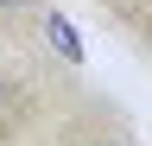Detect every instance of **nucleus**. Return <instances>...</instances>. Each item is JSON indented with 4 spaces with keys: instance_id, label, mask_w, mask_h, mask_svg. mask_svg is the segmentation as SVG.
<instances>
[{
    "instance_id": "1",
    "label": "nucleus",
    "mask_w": 152,
    "mask_h": 146,
    "mask_svg": "<svg viewBox=\"0 0 152 146\" xmlns=\"http://www.w3.org/2000/svg\"><path fill=\"white\" fill-rule=\"evenodd\" d=\"M32 121H38V95L13 76V70H0V146H13Z\"/></svg>"
},
{
    "instance_id": "2",
    "label": "nucleus",
    "mask_w": 152,
    "mask_h": 146,
    "mask_svg": "<svg viewBox=\"0 0 152 146\" xmlns=\"http://www.w3.org/2000/svg\"><path fill=\"white\" fill-rule=\"evenodd\" d=\"M57 146H133V134L121 121H108V114H95V121H76L57 134Z\"/></svg>"
},
{
    "instance_id": "3",
    "label": "nucleus",
    "mask_w": 152,
    "mask_h": 146,
    "mask_svg": "<svg viewBox=\"0 0 152 146\" xmlns=\"http://www.w3.org/2000/svg\"><path fill=\"white\" fill-rule=\"evenodd\" d=\"M38 7H45V0H0V26H13V19H38Z\"/></svg>"
}]
</instances>
